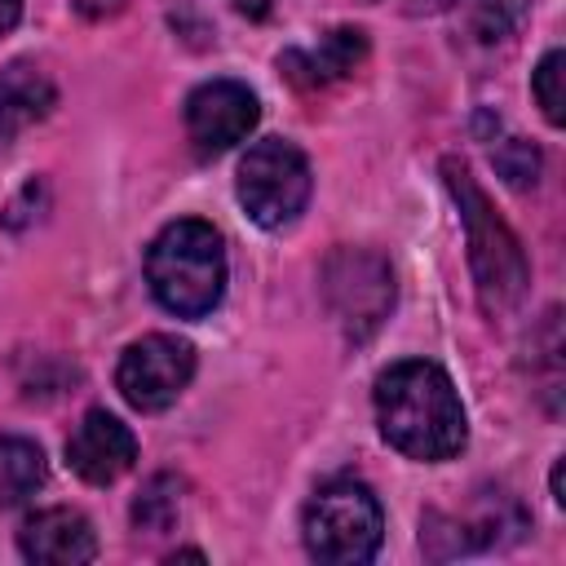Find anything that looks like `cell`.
<instances>
[{
	"label": "cell",
	"instance_id": "cell-16",
	"mask_svg": "<svg viewBox=\"0 0 566 566\" xmlns=\"http://www.w3.org/2000/svg\"><path fill=\"white\" fill-rule=\"evenodd\" d=\"M491 164H495V172L509 181V186H535V177H539V150L531 146V142H522V137H504V142H495L491 146Z\"/></svg>",
	"mask_w": 566,
	"mask_h": 566
},
{
	"label": "cell",
	"instance_id": "cell-22",
	"mask_svg": "<svg viewBox=\"0 0 566 566\" xmlns=\"http://www.w3.org/2000/svg\"><path fill=\"white\" fill-rule=\"evenodd\" d=\"M429 4H451V0H429Z\"/></svg>",
	"mask_w": 566,
	"mask_h": 566
},
{
	"label": "cell",
	"instance_id": "cell-1",
	"mask_svg": "<svg viewBox=\"0 0 566 566\" xmlns=\"http://www.w3.org/2000/svg\"><path fill=\"white\" fill-rule=\"evenodd\" d=\"M376 424L411 460H451L464 447V407L438 363L402 358L376 376Z\"/></svg>",
	"mask_w": 566,
	"mask_h": 566
},
{
	"label": "cell",
	"instance_id": "cell-2",
	"mask_svg": "<svg viewBox=\"0 0 566 566\" xmlns=\"http://www.w3.org/2000/svg\"><path fill=\"white\" fill-rule=\"evenodd\" d=\"M442 181L460 208V226H464V243H469V270H473V287L478 301L491 318L513 314L526 301L531 287V265L526 252L517 243V234L509 230V221L495 212V203L486 199V190L478 186V177L469 172L464 159L447 155L442 159Z\"/></svg>",
	"mask_w": 566,
	"mask_h": 566
},
{
	"label": "cell",
	"instance_id": "cell-13",
	"mask_svg": "<svg viewBox=\"0 0 566 566\" xmlns=\"http://www.w3.org/2000/svg\"><path fill=\"white\" fill-rule=\"evenodd\" d=\"M53 106H57V88L35 62L18 57L0 66V142H13L18 133L35 128L40 119H49Z\"/></svg>",
	"mask_w": 566,
	"mask_h": 566
},
{
	"label": "cell",
	"instance_id": "cell-10",
	"mask_svg": "<svg viewBox=\"0 0 566 566\" xmlns=\"http://www.w3.org/2000/svg\"><path fill=\"white\" fill-rule=\"evenodd\" d=\"M133 460H137V438H133V429L119 420V416H111V411H84V420L71 429V438H66V464L84 478V482H93V486H106V482H115V478H124L128 469H133Z\"/></svg>",
	"mask_w": 566,
	"mask_h": 566
},
{
	"label": "cell",
	"instance_id": "cell-9",
	"mask_svg": "<svg viewBox=\"0 0 566 566\" xmlns=\"http://www.w3.org/2000/svg\"><path fill=\"white\" fill-rule=\"evenodd\" d=\"M256 119H261L256 93L239 80H208L186 97V137L203 159L243 142L256 128Z\"/></svg>",
	"mask_w": 566,
	"mask_h": 566
},
{
	"label": "cell",
	"instance_id": "cell-6",
	"mask_svg": "<svg viewBox=\"0 0 566 566\" xmlns=\"http://www.w3.org/2000/svg\"><path fill=\"white\" fill-rule=\"evenodd\" d=\"M323 301L340 332L363 345L394 310V270L371 248H336L323 261Z\"/></svg>",
	"mask_w": 566,
	"mask_h": 566
},
{
	"label": "cell",
	"instance_id": "cell-11",
	"mask_svg": "<svg viewBox=\"0 0 566 566\" xmlns=\"http://www.w3.org/2000/svg\"><path fill=\"white\" fill-rule=\"evenodd\" d=\"M18 548L27 562L44 566H84L97 557V535L93 522L80 509H40L22 522Z\"/></svg>",
	"mask_w": 566,
	"mask_h": 566
},
{
	"label": "cell",
	"instance_id": "cell-5",
	"mask_svg": "<svg viewBox=\"0 0 566 566\" xmlns=\"http://www.w3.org/2000/svg\"><path fill=\"white\" fill-rule=\"evenodd\" d=\"M310 186H314L310 159L283 137H261L239 159V181H234L239 203L265 230L292 226L310 203Z\"/></svg>",
	"mask_w": 566,
	"mask_h": 566
},
{
	"label": "cell",
	"instance_id": "cell-7",
	"mask_svg": "<svg viewBox=\"0 0 566 566\" xmlns=\"http://www.w3.org/2000/svg\"><path fill=\"white\" fill-rule=\"evenodd\" d=\"M190 376H195V345L168 332H150L119 354L115 389L137 411H164L181 398Z\"/></svg>",
	"mask_w": 566,
	"mask_h": 566
},
{
	"label": "cell",
	"instance_id": "cell-18",
	"mask_svg": "<svg viewBox=\"0 0 566 566\" xmlns=\"http://www.w3.org/2000/svg\"><path fill=\"white\" fill-rule=\"evenodd\" d=\"M75 9H80L84 18H111V13L124 9V0H75Z\"/></svg>",
	"mask_w": 566,
	"mask_h": 566
},
{
	"label": "cell",
	"instance_id": "cell-3",
	"mask_svg": "<svg viewBox=\"0 0 566 566\" xmlns=\"http://www.w3.org/2000/svg\"><path fill=\"white\" fill-rule=\"evenodd\" d=\"M146 283L177 318H203L226 292V243L212 221L181 217L146 248Z\"/></svg>",
	"mask_w": 566,
	"mask_h": 566
},
{
	"label": "cell",
	"instance_id": "cell-15",
	"mask_svg": "<svg viewBox=\"0 0 566 566\" xmlns=\"http://www.w3.org/2000/svg\"><path fill=\"white\" fill-rule=\"evenodd\" d=\"M172 517H177V478L159 473V478H150V482L142 486V495L133 500V522H137L142 531H168Z\"/></svg>",
	"mask_w": 566,
	"mask_h": 566
},
{
	"label": "cell",
	"instance_id": "cell-8",
	"mask_svg": "<svg viewBox=\"0 0 566 566\" xmlns=\"http://www.w3.org/2000/svg\"><path fill=\"white\" fill-rule=\"evenodd\" d=\"M526 526H531V517L509 491H482L464 517L460 513H438V509L424 513L420 544H424L429 557H460V553H482V548L513 544Z\"/></svg>",
	"mask_w": 566,
	"mask_h": 566
},
{
	"label": "cell",
	"instance_id": "cell-21",
	"mask_svg": "<svg viewBox=\"0 0 566 566\" xmlns=\"http://www.w3.org/2000/svg\"><path fill=\"white\" fill-rule=\"evenodd\" d=\"M553 500H557V504H566V495H562V460L553 464Z\"/></svg>",
	"mask_w": 566,
	"mask_h": 566
},
{
	"label": "cell",
	"instance_id": "cell-14",
	"mask_svg": "<svg viewBox=\"0 0 566 566\" xmlns=\"http://www.w3.org/2000/svg\"><path fill=\"white\" fill-rule=\"evenodd\" d=\"M44 451L31 438L0 433V504H22L44 486Z\"/></svg>",
	"mask_w": 566,
	"mask_h": 566
},
{
	"label": "cell",
	"instance_id": "cell-20",
	"mask_svg": "<svg viewBox=\"0 0 566 566\" xmlns=\"http://www.w3.org/2000/svg\"><path fill=\"white\" fill-rule=\"evenodd\" d=\"M234 9L248 13V18H265L270 13V0H234Z\"/></svg>",
	"mask_w": 566,
	"mask_h": 566
},
{
	"label": "cell",
	"instance_id": "cell-12",
	"mask_svg": "<svg viewBox=\"0 0 566 566\" xmlns=\"http://www.w3.org/2000/svg\"><path fill=\"white\" fill-rule=\"evenodd\" d=\"M367 57V35L358 27H336L327 35H318V44H296L279 53V71L296 84V88H323L336 84L345 75H354Z\"/></svg>",
	"mask_w": 566,
	"mask_h": 566
},
{
	"label": "cell",
	"instance_id": "cell-19",
	"mask_svg": "<svg viewBox=\"0 0 566 566\" xmlns=\"http://www.w3.org/2000/svg\"><path fill=\"white\" fill-rule=\"evenodd\" d=\"M18 18H22V0H0V35L13 31Z\"/></svg>",
	"mask_w": 566,
	"mask_h": 566
},
{
	"label": "cell",
	"instance_id": "cell-4",
	"mask_svg": "<svg viewBox=\"0 0 566 566\" xmlns=\"http://www.w3.org/2000/svg\"><path fill=\"white\" fill-rule=\"evenodd\" d=\"M305 548L318 562L332 566H354V562H371L380 539H385V513L380 500L371 495V486L354 482V478H336L327 486H318L305 504Z\"/></svg>",
	"mask_w": 566,
	"mask_h": 566
},
{
	"label": "cell",
	"instance_id": "cell-17",
	"mask_svg": "<svg viewBox=\"0 0 566 566\" xmlns=\"http://www.w3.org/2000/svg\"><path fill=\"white\" fill-rule=\"evenodd\" d=\"M562 49H548L544 57H539V66H535V75H531V93H535V102H539V111H544V119L557 128L562 119H566V97H562Z\"/></svg>",
	"mask_w": 566,
	"mask_h": 566
}]
</instances>
